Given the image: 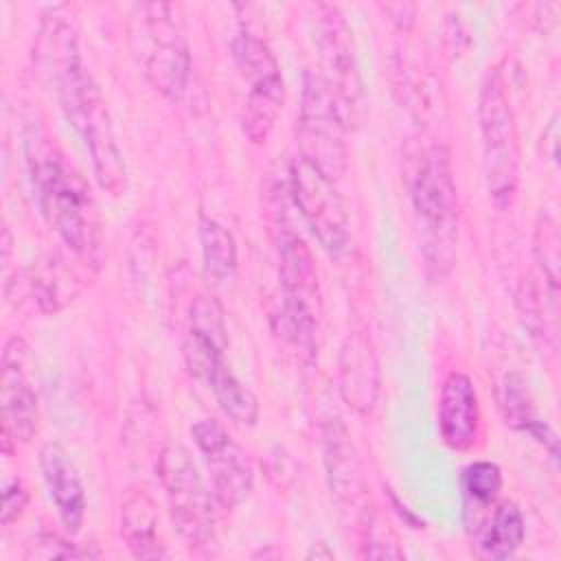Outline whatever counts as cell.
<instances>
[{"label": "cell", "mask_w": 561, "mask_h": 561, "mask_svg": "<svg viewBox=\"0 0 561 561\" xmlns=\"http://www.w3.org/2000/svg\"><path fill=\"white\" fill-rule=\"evenodd\" d=\"M64 18L66 15L53 11L42 24V42L53 66L59 103L90 153L99 186L112 197H118L127 188V167L116 142L105 99L81 61L72 24Z\"/></svg>", "instance_id": "cell-1"}, {"label": "cell", "mask_w": 561, "mask_h": 561, "mask_svg": "<svg viewBox=\"0 0 561 561\" xmlns=\"http://www.w3.org/2000/svg\"><path fill=\"white\" fill-rule=\"evenodd\" d=\"M405 184L425 267L443 278L454 267L458 248V195L445 147L425 142L408 151Z\"/></svg>", "instance_id": "cell-2"}, {"label": "cell", "mask_w": 561, "mask_h": 561, "mask_svg": "<svg viewBox=\"0 0 561 561\" xmlns=\"http://www.w3.org/2000/svg\"><path fill=\"white\" fill-rule=\"evenodd\" d=\"M28 169L35 199L48 226L83 265H96L101 221L81 175L50 147H33L28 151Z\"/></svg>", "instance_id": "cell-3"}, {"label": "cell", "mask_w": 561, "mask_h": 561, "mask_svg": "<svg viewBox=\"0 0 561 561\" xmlns=\"http://www.w3.org/2000/svg\"><path fill=\"white\" fill-rule=\"evenodd\" d=\"M129 48L145 79L167 99H180L191 79V53L175 7L138 2L129 11Z\"/></svg>", "instance_id": "cell-4"}, {"label": "cell", "mask_w": 561, "mask_h": 561, "mask_svg": "<svg viewBox=\"0 0 561 561\" xmlns=\"http://www.w3.org/2000/svg\"><path fill=\"white\" fill-rule=\"evenodd\" d=\"M478 118L486 191L497 208H508L519 184L522 151L511 99L497 68H491L480 85Z\"/></svg>", "instance_id": "cell-5"}, {"label": "cell", "mask_w": 561, "mask_h": 561, "mask_svg": "<svg viewBox=\"0 0 561 561\" xmlns=\"http://www.w3.org/2000/svg\"><path fill=\"white\" fill-rule=\"evenodd\" d=\"M300 160L337 182L348 164L346 118L318 70L302 75V101L296 121Z\"/></svg>", "instance_id": "cell-6"}, {"label": "cell", "mask_w": 561, "mask_h": 561, "mask_svg": "<svg viewBox=\"0 0 561 561\" xmlns=\"http://www.w3.org/2000/svg\"><path fill=\"white\" fill-rule=\"evenodd\" d=\"M309 22L320 59L318 72L333 92L346 125L359 123L364 112V83L348 22L333 2L309 4Z\"/></svg>", "instance_id": "cell-7"}, {"label": "cell", "mask_w": 561, "mask_h": 561, "mask_svg": "<svg viewBox=\"0 0 561 561\" xmlns=\"http://www.w3.org/2000/svg\"><path fill=\"white\" fill-rule=\"evenodd\" d=\"M230 48L241 77L248 81V94L241 107V129L250 142L263 145L270 138L285 101L278 61L270 46L245 26H239Z\"/></svg>", "instance_id": "cell-8"}, {"label": "cell", "mask_w": 561, "mask_h": 561, "mask_svg": "<svg viewBox=\"0 0 561 561\" xmlns=\"http://www.w3.org/2000/svg\"><path fill=\"white\" fill-rule=\"evenodd\" d=\"M158 473L167 493L171 517L195 550L210 552L215 546V508L188 449L169 443L158 456Z\"/></svg>", "instance_id": "cell-9"}, {"label": "cell", "mask_w": 561, "mask_h": 561, "mask_svg": "<svg viewBox=\"0 0 561 561\" xmlns=\"http://www.w3.org/2000/svg\"><path fill=\"white\" fill-rule=\"evenodd\" d=\"M289 193L322 250L331 256L344 254L351 243V232L335 182L298 158L289 169Z\"/></svg>", "instance_id": "cell-10"}, {"label": "cell", "mask_w": 561, "mask_h": 561, "mask_svg": "<svg viewBox=\"0 0 561 561\" xmlns=\"http://www.w3.org/2000/svg\"><path fill=\"white\" fill-rule=\"evenodd\" d=\"M0 373V443L2 451L11 456L18 445H26L39 427L37 394L28 381V344L13 335L2 351Z\"/></svg>", "instance_id": "cell-11"}, {"label": "cell", "mask_w": 561, "mask_h": 561, "mask_svg": "<svg viewBox=\"0 0 561 561\" xmlns=\"http://www.w3.org/2000/svg\"><path fill=\"white\" fill-rule=\"evenodd\" d=\"M191 436L208 465L215 502L226 511L237 508L254 486V469L248 454L215 419L193 423Z\"/></svg>", "instance_id": "cell-12"}, {"label": "cell", "mask_w": 561, "mask_h": 561, "mask_svg": "<svg viewBox=\"0 0 561 561\" xmlns=\"http://www.w3.org/2000/svg\"><path fill=\"white\" fill-rule=\"evenodd\" d=\"M480 401L469 375L451 370L440 386L438 430L443 443L454 451H469L480 438Z\"/></svg>", "instance_id": "cell-13"}, {"label": "cell", "mask_w": 561, "mask_h": 561, "mask_svg": "<svg viewBox=\"0 0 561 561\" xmlns=\"http://www.w3.org/2000/svg\"><path fill=\"white\" fill-rule=\"evenodd\" d=\"M340 392L359 414L375 408L379 394V359L370 337L364 331L346 335L340 353Z\"/></svg>", "instance_id": "cell-14"}, {"label": "cell", "mask_w": 561, "mask_h": 561, "mask_svg": "<svg viewBox=\"0 0 561 561\" xmlns=\"http://www.w3.org/2000/svg\"><path fill=\"white\" fill-rule=\"evenodd\" d=\"M39 469L61 524L70 533H77L83 524L88 502L72 458L59 443H46L39 449Z\"/></svg>", "instance_id": "cell-15"}, {"label": "cell", "mask_w": 561, "mask_h": 561, "mask_svg": "<svg viewBox=\"0 0 561 561\" xmlns=\"http://www.w3.org/2000/svg\"><path fill=\"white\" fill-rule=\"evenodd\" d=\"M320 436H322V454H324L329 489L335 502L342 506L355 504L362 489V476H359L357 451L353 447L346 425L340 419H324L320 427Z\"/></svg>", "instance_id": "cell-16"}, {"label": "cell", "mask_w": 561, "mask_h": 561, "mask_svg": "<svg viewBox=\"0 0 561 561\" xmlns=\"http://www.w3.org/2000/svg\"><path fill=\"white\" fill-rule=\"evenodd\" d=\"M500 408L506 425L519 432H526L530 438L543 445V449L550 454L552 460L559 458V438L554 430L539 419L528 381L524 379L522 373L513 370L504 375L500 386Z\"/></svg>", "instance_id": "cell-17"}, {"label": "cell", "mask_w": 561, "mask_h": 561, "mask_svg": "<svg viewBox=\"0 0 561 561\" xmlns=\"http://www.w3.org/2000/svg\"><path fill=\"white\" fill-rule=\"evenodd\" d=\"M153 500L145 491H129L121 504V535L136 559H164L167 543L160 535Z\"/></svg>", "instance_id": "cell-18"}, {"label": "cell", "mask_w": 561, "mask_h": 561, "mask_svg": "<svg viewBox=\"0 0 561 561\" xmlns=\"http://www.w3.org/2000/svg\"><path fill=\"white\" fill-rule=\"evenodd\" d=\"M318 307L285 294L272 313V331L305 364H311L318 353Z\"/></svg>", "instance_id": "cell-19"}, {"label": "cell", "mask_w": 561, "mask_h": 561, "mask_svg": "<svg viewBox=\"0 0 561 561\" xmlns=\"http://www.w3.org/2000/svg\"><path fill=\"white\" fill-rule=\"evenodd\" d=\"M524 535H526V526H524V515L519 506L511 500H504L493 508L489 524L480 528L478 554L482 559H493V561L508 559L522 546Z\"/></svg>", "instance_id": "cell-20"}, {"label": "cell", "mask_w": 561, "mask_h": 561, "mask_svg": "<svg viewBox=\"0 0 561 561\" xmlns=\"http://www.w3.org/2000/svg\"><path fill=\"white\" fill-rule=\"evenodd\" d=\"M215 397L221 412L237 425L252 427L259 421V399L256 394L230 370L228 362L217 366L202 381Z\"/></svg>", "instance_id": "cell-21"}, {"label": "cell", "mask_w": 561, "mask_h": 561, "mask_svg": "<svg viewBox=\"0 0 561 561\" xmlns=\"http://www.w3.org/2000/svg\"><path fill=\"white\" fill-rule=\"evenodd\" d=\"M79 274L70 267L66 259H50L48 263H42L33 276L28 278V285L46 313L59 311L64 305H68L81 289Z\"/></svg>", "instance_id": "cell-22"}, {"label": "cell", "mask_w": 561, "mask_h": 561, "mask_svg": "<svg viewBox=\"0 0 561 561\" xmlns=\"http://www.w3.org/2000/svg\"><path fill=\"white\" fill-rule=\"evenodd\" d=\"M199 243L204 272L215 283H226L237 272V243L232 232L217 219L199 217Z\"/></svg>", "instance_id": "cell-23"}, {"label": "cell", "mask_w": 561, "mask_h": 561, "mask_svg": "<svg viewBox=\"0 0 561 561\" xmlns=\"http://www.w3.org/2000/svg\"><path fill=\"white\" fill-rule=\"evenodd\" d=\"M465 515L486 511L502 491V469L491 460H473L462 469Z\"/></svg>", "instance_id": "cell-24"}, {"label": "cell", "mask_w": 561, "mask_h": 561, "mask_svg": "<svg viewBox=\"0 0 561 561\" xmlns=\"http://www.w3.org/2000/svg\"><path fill=\"white\" fill-rule=\"evenodd\" d=\"M359 548L364 559H403L399 537L379 508H364L359 515Z\"/></svg>", "instance_id": "cell-25"}, {"label": "cell", "mask_w": 561, "mask_h": 561, "mask_svg": "<svg viewBox=\"0 0 561 561\" xmlns=\"http://www.w3.org/2000/svg\"><path fill=\"white\" fill-rule=\"evenodd\" d=\"M535 256L552 291L559 289V230L550 217H541L535 228Z\"/></svg>", "instance_id": "cell-26"}, {"label": "cell", "mask_w": 561, "mask_h": 561, "mask_svg": "<svg viewBox=\"0 0 561 561\" xmlns=\"http://www.w3.org/2000/svg\"><path fill=\"white\" fill-rule=\"evenodd\" d=\"M24 557L26 559H85V557H92V552L81 550L77 543L55 533H42L28 543Z\"/></svg>", "instance_id": "cell-27"}, {"label": "cell", "mask_w": 561, "mask_h": 561, "mask_svg": "<svg viewBox=\"0 0 561 561\" xmlns=\"http://www.w3.org/2000/svg\"><path fill=\"white\" fill-rule=\"evenodd\" d=\"M28 504V491L24 486V482L18 478L13 482H9L4 486V493H2V513H0V524L2 526H9L13 522H18L24 513Z\"/></svg>", "instance_id": "cell-28"}, {"label": "cell", "mask_w": 561, "mask_h": 561, "mask_svg": "<svg viewBox=\"0 0 561 561\" xmlns=\"http://www.w3.org/2000/svg\"><path fill=\"white\" fill-rule=\"evenodd\" d=\"M309 559L311 557H316V559H320V557H324V559H333V552L331 550H327V543H318V550H316V546H313V550L307 554Z\"/></svg>", "instance_id": "cell-29"}]
</instances>
